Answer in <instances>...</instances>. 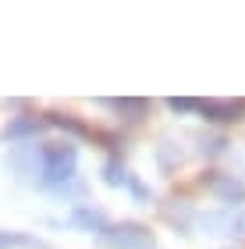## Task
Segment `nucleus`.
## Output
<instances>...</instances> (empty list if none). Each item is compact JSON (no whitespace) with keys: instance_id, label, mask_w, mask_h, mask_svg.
I'll return each instance as SVG.
<instances>
[{"instance_id":"nucleus-1","label":"nucleus","mask_w":245,"mask_h":249,"mask_svg":"<svg viewBox=\"0 0 245 249\" xmlns=\"http://www.w3.org/2000/svg\"><path fill=\"white\" fill-rule=\"evenodd\" d=\"M99 242L107 249H146L153 242V235L142 224H121V228H107L99 235Z\"/></svg>"},{"instance_id":"nucleus-2","label":"nucleus","mask_w":245,"mask_h":249,"mask_svg":"<svg viewBox=\"0 0 245 249\" xmlns=\"http://www.w3.org/2000/svg\"><path fill=\"white\" fill-rule=\"evenodd\" d=\"M47 175L53 182L75 175V150L71 146H47Z\"/></svg>"},{"instance_id":"nucleus-3","label":"nucleus","mask_w":245,"mask_h":249,"mask_svg":"<svg viewBox=\"0 0 245 249\" xmlns=\"http://www.w3.org/2000/svg\"><path fill=\"white\" fill-rule=\"evenodd\" d=\"M206 185L213 189L224 203H245V189L235 182V178H228V175H210V178H206Z\"/></svg>"},{"instance_id":"nucleus-4","label":"nucleus","mask_w":245,"mask_h":249,"mask_svg":"<svg viewBox=\"0 0 245 249\" xmlns=\"http://www.w3.org/2000/svg\"><path fill=\"white\" fill-rule=\"evenodd\" d=\"M199 110L210 118V121H238L242 110L235 104H220V100H210V104H199Z\"/></svg>"},{"instance_id":"nucleus-5","label":"nucleus","mask_w":245,"mask_h":249,"mask_svg":"<svg viewBox=\"0 0 245 249\" xmlns=\"http://www.w3.org/2000/svg\"><path fill=\"white\" fill-rule=\"evenodd\" d=\"M107 182H110V185H121V182H125V167L110 160V164H107Z\"/></svg>"},{"instance_id":"nucleus-6","label":"nucleus","mask_w":245,"mask_h":249,"mask_svg":"<svg viewBox=\"0 0 245 249\" xmlns=\"http://www.w3.org/2000/svg\"><path fill=\"white\" fill-rule=\"evenodd\" d=\"M171 110H181V114H188V110H199L196 100H171Z\"/></svg>"},{"instance_id":"nucleus-7","label":"nucleus","mask_w":245,"mask_h":249,"mask_svg":"<svg viewBox=\"0 0 245 249\" xmlns=\"http://www.w3.org/2000/svg\"><path fill=\"white\" fill-rule=\"evenodd\" d=\"M235 231H242V235H245V210H242L238 217H235Z\"/></svg>"}]
</instances>
